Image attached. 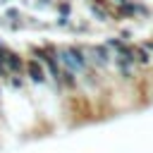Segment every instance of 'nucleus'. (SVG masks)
<instances>
[{"mask_svg": "<svg viewBox=\"0 0 153 153\" xmlns=\"http://www.w3.org/2000/svg\"><path fill=\"white\" fill-rule=\"evenodd\" d=\"M55 7H57V12H60V17H69V14H72V5H69L67 0H60Z\"/></svg>", "mask_w": 153, "mask_h": 153, "instance_id": "6", "label": "nucleus"}, {"mask_svg": "<svg viewBox=\"0 0 153 153\" xmlns=\"http://www.w3.org/2000/svg\"><path fill=\"white\" fill-rule=\"evenodd\" d=\"M0 93H2V91H0Z\"/></svg>", "mask_w": 153, "mask_h": 153, "instance_id": "8", "label": "nucleus"}, {"mask_svg": "<svg viewBox=\"0 0 153 153\" xmlns=\"http://www.w3.org/2000/svg\"><path fill=\"white\" fill-rule=\"evenodd\" d=\"M24 74H26V81H31V84H36V86H43V84L50 81L48 74H45V69H43V65L36 62L33 57L26 60V65H24Z\"/></svg>", "mask_w": 153, "mask_h": 153, "instance_id": "2", "label": "nucleus"}, {"mask_svg": "<svg viewBox=\"0 0 153 153\" xmlns=\"http://www.w3.org/2000/svg\"><path fill=\"white\" fill-rule=\"evenodd\" d=\"M2 65H5L7 74H24V65H26V60H24L19 53L5 48V53H2Z\"/></svg>", "mask_w": 153, "mask_h": 153, "instance_id": "3", "label": "nucleus"}, {"mask_svg": "<svg viewBox=\"0 0 153 153\" xmlns=\"http://www.w3.org/2000/svg\"><path fill=\"white\" fill-rule=\"evenodd\" d=\"M86 53H88L91 67H93L96 72H103V69H110V67H112V53L105 48V43L88 45V48H86Z\"/></svg>", "mask_w": 153, "mask_h": 153, "instance_id": "1", "label": "nucleus"}, {"mask_svg": "<svg viewBox=\"0 0 153 153\" xmlns=\"http://www.w3.org/2000/svg\"><path fill=\"white\" fill-rule=\"evenodd\" d=\"M131 55H134V65L136 67H151L153 65V55L148 53L146 45H131Z\"/></svg>", "mask_w": 153, "mask_h": 153, "instance_id": "5", "label": "nucleus"}, {"mask_svg": "<svg viewBox=\"0 0 153 153\" xmlns=\"http://www.w3.org/2000/svg\"><path fill=\"white\" fill-rule=\"evenodd\" d=\"M2 48H5V45H2V38H0V50H2Z\"/></svg>", "mask_w": 153, "mask_h": 153, "instance_id": "7", "label": "nucleus"}, {"mask_svg": "<svg viewBox=\"0 0 153 153\" xmlns=\"http://www.w3.org/2000/svg\"><path fill=\"white\" fill-rule=\"evenodd\" d=\"M86 7H88V12H91L98 22H110V19H112V12H110V7L105 5V0H86Z\"/></svg>", "mask_w": 153, "mask_h": 153, "instance_id": "4", "label": "nucleus"}]
</instances>
